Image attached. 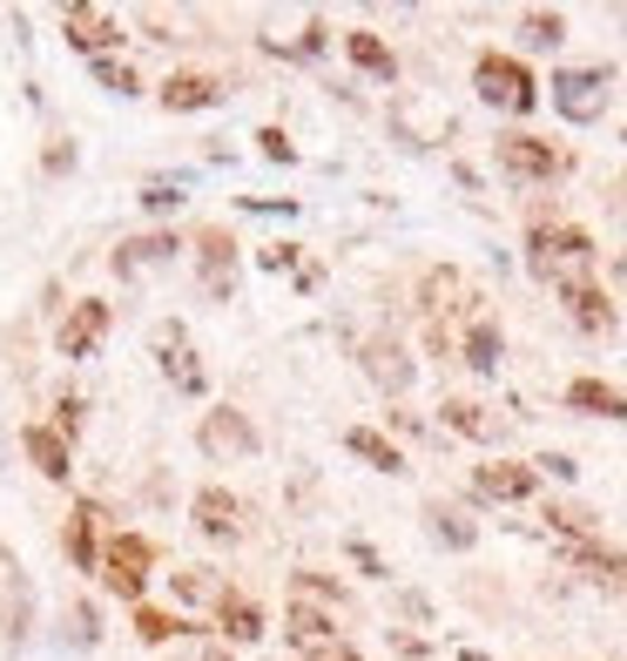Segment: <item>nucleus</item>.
Listing matches in <instances>:
<instances>
[{"instance_id": "nucleus-22", "label": "nucleus", "mask_w": 627, "mask_h": 661, "mask_svg": "<svg viewBox=\"0 0 627 661\" xmlns=\"http://www.w3.org/2000/svg\"><path fill=\"white\" fill-rule=\"evenodd\" d=\"M291 641L311 648V654H324V648H337V628H331V614H317L311 601H297L291 608Z\"/></svg>"}, {"instance_id": "nucleus-39", "label": "nucleus", "mask_w": 627, "mask_h": 661, "mask_svg": "<svg viewBox=\"0 0 627 661\" xmlns=\"http://www.w3.org/2000/svg\"><path fill=\"white\" fill-rule=\"evenodd\" d=\"M533 466H540V472H554V479H574V472H580V466H574L567 452H540V459H533Z\"/></svg>"}, {"instance_id": "nucleus-20", "label": "nucleus", "mask_w": 627, "mask_h": 661, "mask_svg": "<svg viewBox=\"0 0 627 661\" xmlns=\"http://www.w3.org/2000/svg\"><path fill=\"white\" fill-rule=\"evenodd\" d=\"M344 446H351L357 459H365L372 472H405V452H398L385 433H372V426H351V433H344Z\"/></svg>"}, {"instance_id": "nucleus-34", "label": "nucleus", "mask_w": 627, "mask_h": 661, "mask_svg": "<svg viewBox=\"0 0 627 661\" xmlns=\"http://www.w3.org/2000/svg\"><path fill=\"white\" fill-rule=\"evenodd\" d=\"M311 594H317V601H344L337 581H324V573H297V601H311Z\"/></svg>"}, {"instance_id": "nucleus-23", "label": "nucleus", "mask_w": 627, "mask_h": 661, "mask_svg": "<svg viewBox=\"0 0 627 661\" xmlns=\"http://www.w3.org/2000/svg\"><path fill=\"white\" fill-rule=\"evenodd\" d=\"M438 411L459 439H499V419H486V405H473V398H445Z\"/></svg>"}, {"instance_id": "nucleus-19", "label": "nucleus", "mask_w": 627, "mask_h": 661, "mask_svg": "<svg viewBox=\"0 0 627 661\" xmlns=\"http://www.w3.org/2000/svg\"><path fill=\"white\" fill-rule=\"evenodd\" d=\"M216 628H223L230 641H263V608H256L250 594H223V601H216Z\"/></svg>"}, {"instance_id": "nucleus-2", "label": "nucleus", "mask_w": 627, "mask_h": 661, "mask_svg": "<svg viewBox=\"0 0 627 661\" xmlns=\"http://www.w3.org/2000/svg\"><path fill=\"white\" fill-rule=\"evenodd\" d=\"M473 89H479L486 109H506V115H533V102H540V81H533V68L513 61V54H479Z\"/></svg>"}, {"instance_id": "nucleus-1", "label": "nucleus", "mask_w": 627, "mask_h": 661, "mask_svg": "<svg viewBox=\"0 0 627 661\" xmlns=\"http://www.w3.org/2000/svg\"><path fill=\"white\" fill-rule=\"evenodd\" d=\"M526 264H533V277L540 284H554V291H567V284H587V271H594V236L580 230V223H533V236H526Z\"/></svg>"}, {"instance_id": "nucleus-21", "label": "nucleus", "mask_w": 627, "mask_h": 661, "mask_svg": "<svg viewBox=\"0 0 627 661\" xmlns=\"http://www.w3.org/2000/svg\"><path fill=\"white\" fill-rule=\"evenodd\" d=\"M567 405L574 411H594V419H627V398L614 385H600V378H574L567 385Z\"/></svg>"}, {"instance_id": "nucleus-25", "label": "nucleus", "mask_w": 627, "mask_h": 661, "mask_svg": "<svg viewBox=\"0 0 627 661\" xmlns=\"http://www.w3.org/2000/svg\"><path fill=\"white\" fill-rule=\"evenodd\" d=\"M28 459H34V472L68 479V439H61V433H48V426H28Z\"/></svg>"}, {"instance_id": "nucleus-17", "label": "nucleus", "mask_w": 627, "mask_h": 661, "mask_svg": "<svg viewBox=\"0 0 627 661\" xmlns=\"http://www.w3.org/2000/svg\"><path fill=\"white\" fill-rule=\"evenodd\" d=\"M68 41H74V48H88V54H95V61H102V54H109V48L122 41V28H115L109 14H88V8H68Z\"/></svg>"}, {"instance_id": "nucleus-40", "label": "nucleus", "mask_w": 627, "mask_h": 661, "mask_svg": "<svg viewBox=\"0 0 627 661\" xmlns=\"http://www.w3.org/2000/svg\"><path fill=\"white\" fill-rule=\"evenodd\" d=\"M311 661H365V654H351V648H324V654H311Z\"/></svg>"}, {"instance_id": "nucleus-24", "label": "nucleus", "mask_w": 627, "mask_h": 661, "mask_svg": "<svg viewBox=\"0 0 627 661\" xmlns=\"http://www.w3.org/2000/svg\"><path fill=\"white\" fill-rule=\"evenodd\" d=\"M344 48H351V61L365 68V74H378V81H392L398 74V61H392V48L372 34V28H357V34H344Z\"/></svg>"}, {"instance_id": "nucleus-16", "label": "nucleus", "mask_w": 627, "mask_h": 661, "mask_svg": "<svg viewBox=\"0 0 627 661\" xmlns=\"http://www.w3.org/2000/svg\"><path fill=\"white\" fill-rule=\"evenodd\" d=\"M459 358L486 378V372H499V324L493 317H466V330H459Z\"/></svg>"}, {"instance_id": "nucleus-37", "label": "nucleus", "mask_w": 627, "mask_h": 661, "mask_svg": "<svg viewBox=\"0 0 627 661\" xmlns=\"http://www.w3.org/2000/svg\"><path fill=\"white\" fill-rule=\"evenodd\" d=\"M81 426H88V405L68 391V398H61V439H68V433H81Z\"/></svg>"}, {"instance_id": "nucleus-29", "label": "nucleus", "mask_w": 627, "mask_h": 661, "mask_svg": "<svg viewBox=\"0 0 627 661\" xmlns=\"http://www.w3.org/2000/svg\"><path fill=\"white\" fill-rule=\"evenodd\" d=\"M135 634L155 648V641H175V634H183V621H175V614H162V608H135Z\"/></svg>"}, {"instance_id": "nucleus-9", "label": "nucleus", "mask_w": 627, "mask_h": 661, "mask_svg": "<svg viewBox=\"0 0 627 661\" xmlns=\"http://www.w3.org/2000/svg\"><path fill=\"white\" fill-rule=\"evenodd\" d=\"M203 452H223V459H250L256 452V433H250L243 411H230V405L210 411V419H203Z\"/></svg>"}, {"instance_id": "nucleus-13", "label": "nucleus", "mask_w": 627, "mask_h": 661, "mask_svg": "<svg viewBox=\"0 0 627 661\" xmlns=\"http://www.w3.org/2000/svg\"><path fill=\"white\" fill-rule=\"evenodd\" d=\"M567 297V317L580 324V330H594V338H607V330H614V304H607V291L587 277V284H567L560 291Z\"/></svg>"}, {"instance_id": "nucleus-10", "label": "nucleus", "mask_w": 627, "mask_h": 661, "mask_svg": "<svg viewBox=\"0 0 627 661\" xmlns=\"http://www.w3.org/2000/svg\"><path fill=\"white\" fill-rule=\"evenodd\" d=\"M102 330H109V304L102 297H88V304H74V317L61 324V358H88V352H95L102 345Z\"/></svg>"}, {"instance_id": "nucleus-26", "label": "nucleus", "mask_w": 627, "mask_h": 661, "mask_svg": "<svg viewBox=\"0 0 627 661\" xmlns=\"http://www.w3.org/2000/svg\"><path fill=\"white\" fill-rule=\"evenodd\" d=\"M95 520H102L95 500H81L74 520H68V553H74V567H95V560H102V547H95Z\"/></svg>"}, {"instance_id": "nucleus-15", "label": "nucleus", "mask_w": 627, "mask_h": 661, "mask_svg": "<svg viewBox=\"0 0 627 661\" xmlns=\"http://www.w3.org/2000/svg\"><path fill=\"white\" fill-rule=\"evenodd\" d=\"M236 243H230V230H203V284H210V297H230L236 291Z\"/></svg>"}, {"instance_id": "nucleus-30", "label": "nucleus", "mask_w": 627, "mask_h": 661, "mask_svg": "<svg viewBox=\"0 0 627 661\" xmlns=\"http://www.w3.org/2000/svg\"><path fill=\"white\" fill-rule=\"evenodd\" d=\"M519 28H526V41H533V48H560V41H567V21H560V14H547V8H540V14H526Z\"/></svg>"}, {"instance_id": "nucleus-36", "label": "nucleus", "mask_w": 627, "mask_h": 661, "mask_svg": "<svg viewBox=\"0 0 627 661\" xmlns=\"http://www.w3.org/2000/svg\"><path fill=\"white\" fill-rule=\"evenodd\" d=\"M256 142H263V155H271V162H297V149H291V135H284V129H263Z\"/></svg>"}, {"instance_id": "nucleus-11", "label": "nucleus", "mask_w": 627, "mask_h": 661, "mask_svg": "<svg viewBox=\"0 0 627 661\" xmlns=\"http://www.w3.org/2000/svg\"><path fill=\"white\" fill-rule=\"evenodd\" d=\"M190 513H196V527H203L210 540H243V507L230 500L223 486H203L196 500H190Z\"/></svg>"}, {"instance_id": "nucleus-5", "label": "nucleus", "mask_w": 627, "mask_h": 661, "mask_svg": "<svg viewBox=\"0 0 627 661\" xmlns=\"http://www.w3.org/2000/svg\"><path fill=\"white\" fill-rule=\"evenodd\" d=\"M155 358H162V378L175 385V391H183V398H203V365H196V345H190V330L183 324H155Z\"/></svg>"}, {"instance_id": "nucleus-14", "label": "nucleus", "mask_w": 627, "mask_h": 661, "mask_svg": "<svg viewBox=\"0 0 627 661\" xmlns=\"http://www.w3.org/2000/svg\"><path fill=\"white\" fill-rule=\"evenodd\" d=\"M365 378L385 385V391H405V385H412V358H405V345H398V338H372V345H365Z\"/></svg>"}, {"instance_id": "nucleus-8", "label": "nucleus", "mask_w": 627, "mask_h": 661, "mask_svg": "<svg viewBox=\"0 0 627 661\" xmlns=\"http://www.w3.org/2000/svg\"><path fill=\"white\" fill-rule=\"evenodd\" d=\"M155 102H162L169 115H196V109H216V102H223V81H216V74L183 68V74H169L162 89H155Z\"/></svg>"}, {"instance_id": "nucleus-12", "label": "nucleus", "mask_w": 627, "mask_h": 661, "mask_svg": "<svg viewBox=\"0 0 627 661\" xmlns=\"http://www.w3.org/2000/svg\"><path fill=\"white\" fill-rule=\"evenodd\" d=\"M567 560L587 573L594 588H614V594H627V553H614V547H594V540H574V547H567Z\"/></svg>"}, {"instance_id": "nucleus-18", "label": "nucleus", "mask_w": 627, "mask_h": 661, "mask_svg": "<svg viewBox=\"0 0 627 661\" xmlns=\"http://www.w3.org/2000/svg\"><path fill=\"white\" fill-rule=\"evenodd\" d=\"M459 311H466V277L459 271H432L425 277V317L445 324V317H459Z\"/></svg>"}, {"instance_id": "nucleus-28", "label": "nucleus", "mask_w": 627, "mask_h": 661, "mask_svg": "<svg viewBox=\"0 0 627 661\" xmlns=\"http://www.w3.org/2000/svg\"><path fill=\"white\" fill-rule=\"evenodd\" d=\"M169 251H175V236H169V230H155V236H135V243H122V271H135V264H149V257L162 264Z\"/></svg>"}, {"instance_id": "nucleus-32", "label": "nucleus", "mask_w": 627, "mask_h": 661, "mask_svg": "<svg viewBox=\"0 0 627 661\" xmlns=\"http://www.w3.org/2000/svg\"><path fill=\"white\" fill-rule=\"evenodd\" d=\"M547 520H554L567 540H594V513H587V507H547Z\"/></svg>"}, {"instance_id": "nucleus-6", "label": "nucleus", "mask_w": 627, "mask_h": 661, "mask_svg": "<svg viewBox=\"0 0 627 661\" xmlns=\"http://www.w3.org/2000/svg\"><path fill=\"white\" fill-rule=\"evenodd\" d=\"M554 109L567 122H594L607 109V68H560L554 74Z\"/></svg>"}, {"instance_id": "nucleus-31", "label": "nucleus", "mask_w": 627, "mask_h": 661, "mask_svg": "<svg viewBox=\"0 0 627 661\" xmlns=\"http://www.w3.org/2000/svg\"><path fill=\"white\" fill-rule=\"evenodd\" d=\"M95 81H102V89H115V95H142V81H135V68H122L115 54H102V61H95Z\"/></svg>"}, {"instance_id": "nucleus-38", "label": "nucleus", "mask_w": 627, "mask_h": 661, "mask_svg": "<svg viewBox=\"0 0 627 661\" xmlns=\"http://www.w3.org/2000/svg\"><path fill=\"white\" fill-rule=\"evenodd\" d=\"M297 264V243H271V251H263V271H291Z\"/></svg>"}, {"instance_id": "nucleus-4", "label": "nucleus", "mask_w": 627, "mask_h": 661, "mask_svg": "<svg viewBox=\"0 0 627 661\" xmlns=\"http://www.w3.org/2000/svg\"><path fill=\"white\" fill-rule=\"evenodd\" d=\"M499 170H506L513 183H554V176H567V149L513 129V135H499Z\"/></svg>"}, {"instance_id": "nucleus-27", "label": "nucleus", "mask_w": 627, "mask_h": 661, "mask_svg": "<svg viewBox=\"0 0 627 661\" xmlns=\"http://www.w3.org/2000/svg\"><path fill=\"white\" fill-rule=\"evenodd\" d=\"M432 533H438L445 547H473V540H479V527H473L466 513H453V507H432Z\"/></svg>"}, {"instance_id": "nucleus-3", "label": "nucleus", "mask_w": 627, "mask_h": 661, "mask_svg": "<svg viewBox=\"0 0 627 661\" xmlns=\"http://www.w3.org/2000/svg\"><path fill=\"white\" fill-rule=\"evenodd\" d=\"M102 581L122 594V601H142V588H149V573H155V547L142 540V533H115V540H102Z\"/></svg>"}, {"instance_id": "nucleus-35", "label": "nucleus", "mask_w": 627, "mask_h": 661, "mask_svg": "<svg viewBox=\"0 0 627 661\" xmlns=\"http://www.w3.org/2000/svg\"><path fill=\"white\" fill-rule=\"evenodd\" d=\"M351 560H357V573H372V581H385V553H378L372 540H351Z\"/></svg>"}, {"instance_id": "nucleus-7", "label": "nucleus", "mask_w": 627, "mask_h": 661, "mask_svg": "<svg viewBox=\"0 0 627 661\" xmlns=\"http://www.w3.org/2000/svg\"><path fill=\"white\" fill-rule=\"evenodd\" d=\"M533 486H540V472H533V466H519V459H493V466L473 472V500H499V507H513V500H533Z\"/></svg>"}, {"instance_id": "nucleus-33", "label": "nucleus", "mask_w": 627, "mask_h": 661, "mask_svg": "<svg viewBox=\"0 0 627 661\" xmlns=\"http://www.w3.org/2000/svg\"><path fill=\"white\" fill-rule=\"evenodd\" d=\"M175 203H183V190H175V183H149V190H142V210H149V216H169Z\"/></svg>"}]
</instances>
